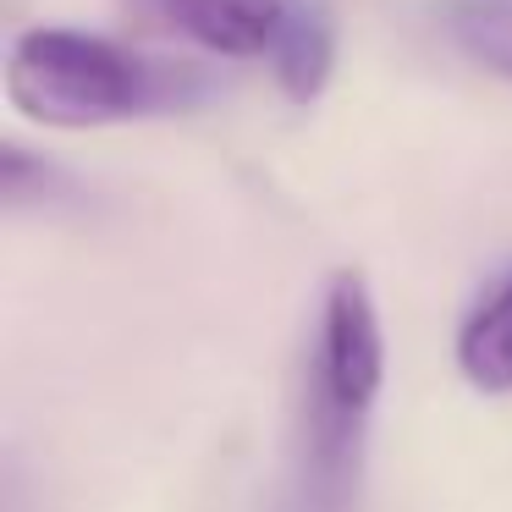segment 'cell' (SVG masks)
Here are the masks:
<instances>
[{
    "instance_id": "obj_1",
    "label": "cell",
    "mask_w": 512,
    "mask_h": 512,
    "mask_svg": "<svg viewBox=\"0 0 512 512\" xmlns=\"http://www.w3.org/2000/svg\"><path fill=\"white\" fill-rule=\"evenodd\" d=\"M6 100L39 127H105L166 100V72L83 28H23L6 50Z\"/></svg>"
},
{
    "instance_id": "obj_2",
    "label": "cell",
    "mask_w": 512,
    "mask_h": 512,
    "mask_svg": "<svg viewBox=\"0 0 512 512\" xmlns=\"http://www.w3.org/2000/svg\"><path fill=\"white\" fill-rule=\"evenodd\" d=\"M380 380H386V336H380L375 298H369L358 270H342L325 287L320 336H314V353H309V386L331 408L369 419Z\"/></svg>"
},
{
    "instance_id": "obj_3",
    "label": "cell",
    "mask_w": 512,
    "mask_h": 512,
    "mask_svg": "<svg viewBox=\"0 0 512 512\" xmlns=\"http://www.w3.org/2000/svg\"><path fill=\"white\" fill-rule=\"evenodd\" d=\"M210 56H265L287 23V0H144Z\"/></svg>"
},
{
    "instance_id": "obj_4",
    "label": "cell",
    "mask_w": 512,
    "mask_h": 512,
    "mask_svg": "<svg viewBox=\"0 0 512 512\" xmlns=\"http://www.w3.org/2000/svg\"><path fill=\"white\" fill-rule=\"evenodd\" d=\"M457 369L485 397L512 391V270L457 325Z\"/></svg>"
},
{
    "instance_id": "obj_5",
    "label": "cell",
    "mask_w": 512,
    "mask_h": 512,
    "mask_svg": "<svg viewBox=\"0 0 512 512\" xmlns=\"http://www.w3.org/2000/svg\"><path fill=\"white\" fill-rule=\"evenodd\" d=\"M270 61H276V78L292 100H314L336 61L331 17L320 6H309V0H287V23H281L276 45H270Z\"/></svg>"
},
{
    "instance_id": "obj_6",
    "label": "cell",
    "mask_w": 512,
    "mask_h": 512,
    "mask_svg": "<svg viewBox=\"0 0 512 512\" xmlns=\"http://www.w3.org/2000/svg\"><path fill=\"white\" fill-rule=\"evenodd\" d=\"M446 28L463 56L512 83V0H452Z\"/></svg>"
}]
</instances>
